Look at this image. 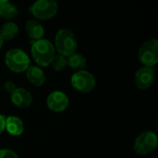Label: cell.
<instances>
[{
  "mask_svg": "<svg viewBox=\"0 0 158 158\" xmlns=\"http://www.w3.org/2000/svg\"><path fill=\"white\" fill-rule=\"evenodd\" d=\"M31 55L39 66L46 67L51 64L55 57V47L50 41L45 39L32 41Z\"/></svg>",
  "mask_w": 158,
  "mask_h": 158,
  "instance_id": "obj_1",
  "label": "cell"
},
{
  "mask_svg": "<svg viewBox=\"0 0 158 158\" xmlns=\"http://www.w3.org/2000/svg\"><path fill=\"white\" fill-rule=\"evenodd\" d=\"M56 48L59 55L69 57L77 49V40L73 33L68 29H61L55 38Z\"/></svg>",
  "mask_w": 158,
  "mask_h": 158,
  "instance_id": "obj_2",
  "label": "cell"
},
{
  "mask_svg": "<svg viewBox=\"0 0 158 158\" xmlns=\"http://www.w3.org/2000/svg\"><path fill=\"white\" fill-rule=\"evenodd\" d=\"M5 61L7 68L14 73H23L30 66L29 56L19 48L8 50L5 56Z\"/></svg>",
  "mask_w": 158,
  "mask_h": 158,
  "instance_id": "obj_3",
  "label": "cell"
},
{
  "mask_svg": "<svg viewBox=\"0 0 158 158\" xmlns=\"http://www.w3.org/2000/svg\"><path fill=\"white\" fill-rule=\"evenodd\" d=\"M158 145L157 136L153 131L141 133L134 142L133 150L139 156H145L156 149Z\"/></svg>",
  "mask_w": 158,
  "mask_h": 158,
  "instance_id": "obj_4",
  "label": "cell"
},
{
  "mask_svg": "<svg viewBox=\"0 0 158 158\" xmlns=\"http://www.w3.org/2000/svg\"><path fill=\"white\" fill-rule=\"evenodd\" d=\"M139 60L146 67L153 68L158 61V42L156 39L145 41L139 49Z\"/></svg>",
  "mask_w": 158,
  "mask_h": 158,
  "instance_id": "obj_5",
  "label": "cell"
},
{
  "mask_svg": "<svg viewBox=\"0 0 158 158\" xmlns=\"http://www.w3.org/2000/svg\"><path fill=\"white\" fill-rule=\"evenodd\" d=\"M31 12L38 20H49L56 14L57 3L55 0H37L31 6Z\"/></svg>",
  "mask_w": 158,
  "mask_h": 158,
  "instance_id": "obj_6",
  "label": "cell"
},
{
  "mask_svg": "<svg viewBox=\"0 0 158 158\" xmlns=\"http://www.w3.org/2000/svg\"><path fill=\"white\" fill-rule=\"evenodd\" d=\"M71 85L79 92L89 93L95 87V78L85 70L77 71L71 77Z\"/></svg>",
  "mask_w": 158,
  "mask_h": 158,
  "instance_id": "obj_7",
  "label": "cell"
},
{
  "mask_svg": "<svg viewBox=\"0 0 158 158\" xmlns=\"http://www.w3.org/2000/svg\"><path fill=\"white\" fill-rule=\"evenodd\" d=\"M46 104L51 111L55 113H60L68 108L69 104V100L66 93L56 90L49 94L46 100Z\"/></svg>",
  "mask_w": 158,
  "mask_h": 158,
  "instance_id": "obj_8",
  "label": "cell"
},
{
  "mask_svg": "<svg viewBox=\"0 0 158 158\" xmlns=\"http://www.w3.org/2000/svg\"><path fill=\"white\" fill-rule=\"evenodd\" d=\"M155 73L153 68L143 66L136 72L134 76V83L139 89L144 90L149 88L153 85Z\"/></svg>",
  "mask_w": 158,
  "mask_h": 158,
  "instance_id": "obj_9",
  "label": "cell"
},
{
  "mask_svg": "<svg viewBox=\"0 0 158 158\" xmlns=\"http://www.w3.org/2000/svg\"><path fill=\"white\" fill-rule=\"evenodd\" d=\"M10 96L11 102L18 108H27L32 102V96L30 91L22 88H17Z\"/></svg>",
  "mask_w": 158,
  "mask_h": 158,
  "instance_id": "obj_10",
  "label": "cell"
},
{
  "mask_svg": "<svg viewBox=\"0 0 158 158\" xmlns=\"http://www.w3.org/2000/svg\"><path fill=\"white\" fill-rule=\"evenodd\" d=\"M27 79L35 87H41L45 82V75L44 71L38 66H29L25 71Z\"/></svg>",
  "mask_w": 158,
  "mask_h": 158,
  "instance_id": "obj_11",
  "label": "cell"
},
{
  "mask_svg": "<svg viewBox=\"0 0 158 158\" xmlns=\"http://www.w3.org/2000/svg\"><path fill=\"white\" fill-rule=\"evenodd\" d=\"M25 31L28 36L33 41L40 40L44 34V29L43 25L36 20H30L25 24Z\"/></svg>",
  "mask_w": 158,
  "mask_h": 158,
  "instance_id": "obj_12",
  "label": "cell"
},
{
  "mask_svg": "<svg viewBox=\"0 0 158 158\" xmlns=\"http://www.w3.org/2000/svg\"><path fill=\"white\" fill-rule=\"evenodd\" d=\"M6 129L12 136H20L24 131V125L20 118L10 115L6 117Z\"/></svg>",
  "mask_w": 158,
  "mask_h": 158,
  "instance_id": "obj_13",
  "label": "cell"
},
{
  "mask_svg": "<svg viewBox=\"0 0 158 158\" xmlns=\"http://www.w3.org/2000/svg\"><path fill=\"white\" fill-rule=\"evenodd\" d=\"M67 61H68V66H69L71 69L75 70L76 72L83 70L87 65L86 58L81 53H76V52L69 56Z\"/></svg>",
  "mask_w": 158,
  "mask_h": 158,
  "instance_id": "obj_14",
  "label": "cell"
},
{
  "mask_svg": "<svg viewBox=\"0 0 158 158\" xmlns=\"http://www.w3.org/2000/svg\"><path fill=\"white\" fill-rule=\"evenodd\" d=\"M19 32V27L15 22L7 21L3 24L0 29V35L3 40H11L13 39Z\"/></svg>",
  "mask_w": 158,
  "mask_h": 158,
  "instance_id": "obj_15",
  "label": "cell"
},
{
  "mask_svg": "<svg viewBox=\"0 0 158 158\" xmlns=\"http://www.w3.org/2000/svg\"><path fill=\"white\" fill-rule=\"evenodd\" d=\"M18 9L13 4L6 2L0 5V17H2L5 20L14 19L18 15Z\"/></svg>",
  "mask_w": 158,
  "mask_h": 158,
  "instance_id": "obj_16",
  "label": "cell"
},
{
  "mask_svg": "<svg viewBox=\"0 0 158 158\" xmlns=\"http://www.w3.org/2000/svg\"><path fill=\"white\" fill-rule=\"evenodd\" d=\"M50 65H52V67L55 71L61 72V71L65 70V68L68 66L67 58L62 55H55Z\"/></svg>",
  "mask_w": 158,
  "mask_h": 158,
  "instance_id": "obj_17",
  "label": "cell"
},
{
  "mask_svg": "<svg viewBox=\"0 0 158 158\" xmlns=\"http://www.w3.org/2000/svg\"><path fill=\"white\" fill-rule=\"evenodd\" d=\"M0 158H19L18 155L10 149H1Z\"/></svg>",
  "mask_w": 158,
  "mask_h": 158,
  "instance_id": "obj_18",
  "label": "cell"
},
{
  "mask_svg": "<svg viewBox=\"0 0 158 158\" xmlns=\"http://www.w3.org/2000/svg\"><path fill=\"white\" fill-rule=\"evenodd\" d=\"M3 88L6 90V92H7L8 94H12L13 91L17 88L15 83L12 82V81H6V82H5L4 85H3Z\"/></svg>",
  "mask_w": 158,
  "mask_h": 158,
  "instance_id": "obj_19",
  "label": "cell"
},
{
  "mask_svg": "<svg viewBox=\"0 0 158 158\" xmlns=\"http://www.w3.org/2000/svg\"><path fill=\"white\" fill-rule=\"evenodd\" d=\"M5 129H6V117L0 115V135L3 133Z\"/></svg>",
  "mask_w": 158,
  "mask_h": 158,
  "instance_id": "obj_20",
  "label": "cell"
},
{
  "mask_svg": "<svg viewBox=\"0 0 158 158\" xmlns=\"http://www.w3.org/2000/svg\"><path fill=\"white\" fill-rule=\"evenodd\" d=\"M3 44H4V40H3V38L1 37V35H0V49H1L2 47H3Z\"/></svg>",
  "mask_w": 158,
  "mask_h": 158,
  "instance_id": "obj_21",
  "label": "cell"
},
{
  "mask_svg": "<svg viewBox=\"0 0 158 158\" xmlns=\"http://www.w3.org/2000/svg\"><path fill=\"white\" fill-rule=\"evenodd\" d=\"M6 2H8V0H0V5H2L4 3H6Z\"/></svg>",
  "mask_w": 158,
  "mask_h": 158,
  "instance_id": "obj_22",
  "label": "cell"
}]
</instances>
